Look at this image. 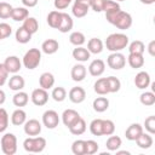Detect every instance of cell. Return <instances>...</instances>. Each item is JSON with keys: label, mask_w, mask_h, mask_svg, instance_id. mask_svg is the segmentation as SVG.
<instances>
[{"label": "cell", "mask_w": 155, "mask_h": 155, "mask_svg": "<svg viewBox=\"0 0 155 155\" xmlns=\"http://www.w3.org/2000/svg\"><path fill=\"white\" fill-rule=\"evenodd\" d=\"M1 150L5 155H13L17 151V138L13 133H5L1 137Z\"/></svg>", "instance_id": "4"}, {"label": "cell", "mask_w": 155, "mask_h": 155, "mask_svg": "<svg viewBox=\"0 0 155 155\" xmlns=\"http://www.w3.org/2000/svg\"><path fill=\"white\" fill-rule=\"evenodd\" d=\"M136 143L139 148L142 149H149L151 145H153V137L150 133H142L137 139H136Z\"/></svg>", "instance_id": "27"}, {"label": "cell", "mask_w": 155, "mask_h": 155, "mask_svg": "<svg viewBox=\"0 0 155 155\" xmlns=\"http://www.w3.org/2000/svg\"><path fill=\"white\" fill-rule=\"evenodd\" d=\"M69 131L71 134H75V136H80L85 131H86V122L82 117H80L76 122H74L70 127H69Z\"/></svg>", "instance_id": "29"}, {"label": "cell", "mask_w": 155, "mask_h": 155, "mask_svg": "<svg viewBox=\"0 0 155 155\" xmlns=\"http://www.w3.org/2000/svg\"><path fill=\"white\" fill-rule=\"evenodd\" d=\"M5 99H6V94H5V92L0 88V105H1V104H4Z\"/></svg>", "instance_id": "54"}, {"label": "cell", "mask_w": 155, "mask_h": 155, "mask_svg": "<svg viewBox=\"0 0 155 155\" xmlns=\"http://www.w3.org/2000/svg\"><path fill=\"white\" fill-rule=\"evenodd\" d=\"M98 144L96 140H92V139H88V140H85V155H92V154H96L98 151Z\"/></svg>", "instance_id": "43"}, {"label": "cell", "mask_w": 155, "mask_h": 155, "mask_svg": "<svg viewBox=\"0 0 155 155\" xmlns=\"http://www.w3.org/2000/svg\"><path fill=\"white\" fill-rule=\"evenodd\" d=\"M12 33V28L10 24L7 23H0V39H6L11 35Z\"/></svg>", "instance_id": "48"}, {"label": "cell", "mask_w": 155, "mask_h": 155, "mask_svg": "<svg viewBox=\"0 0 155 155\" xmlns=\"http://www.w3.org/2000/svg\"><path fill=\"white\" fill-rule=\"evenodd\" d=\"M102 132L103 136H110L115 132V125L111 120H103L102 124Z\"/></svg>", "instance_id": "44"}, {"label": "cell", "mask_w": 155, "mask_h": 155, "mask_svg": "<svg viewBox=\"0 0 155 155\" xmlns=\"http://www.w3.org/2000/svg\"><path fill=\"white\" fill-rule=\"evenodd\" d=\"M71 1L73 0H54L53 5H54V7L57 10H64V8H67L70 5Z\"/></svg>", "instance_id": "51"}, {"label": "cell", "mask_w": 155, "mask_h": 155, "mask_svg": "<svg viewBox=\"0 0 155 155\" xmlns=\"http://www.w3.org/2000/svg\"><path fill=\"white\" fill-rule=\"evenodd\" d=\"M40 61H41V51L39 48H30L23 56V65L29 70L35 69L40 64Z\"/></svg>", "instance_id": "3"}, {"label": "cell", "mask_w": 155, "mask_h": 155, "mask_svg": "<svg viewBox=\"0 0 155 155\" xmlns=\"http://www.w3.org/2000/svg\"><path fill=\"white\" fill-rule=\"evenodd\" d=\"M142 133H143V127L139 124H131L127 127V130L125 132V136L128 140H136Z\"/></svg>", "instance_id": "16"}, {"label": "cell", "mask_w": 155, "mask_h": 155, "mask_svg": "<svg viewBox=\"0 0 155 155\" xmlns=\"http://www.w3.org/2000/svg\"><path fill=\"white\" fill-rule=\"evenodd\" d=\"M42 124L48 130H53L58 126L59 124V116L58 113L54 110H46L42 114Z\"/></svg>", "instance_id": "8"}, {"label": "cell", "mask_w": 155, "mask_h": 155, "mask_svg": "<svg viewBox=\"0 0 155 155\" xmlns=\"http://www.w3.org/2000/svg\"><path fill=\"white\" fill-rule=\"evenodd\" d=\"M30 39H31V34L28 30H25L23 27H19L16 30V40L19 44H27L30 41Z\"/></svg>", "instance_id": "35"}, {"label": "cell", "mask_w": 155, "mask_h": 155, "mask_svg": "<svg viewBox=\"0 0 155 155\" xmlns=\"http://www.w3.org/2000/svg\"><path fill=\"white\" fill-rule=\"evenodd\" d=\"M139 101H140V103H142L143 105L150 107V105H153V104L155 103V94H154V92L145 91V92H143V93L140 94Z\"/></svg>", "instance_id": "39"}, {"label": "cell", "mask_w": 155, "mask_h": 155, "mask_svg": "<svg viewBox=\"0 0 155 155\" xmlns=\"http://www.w3.org/2000/svg\"><path fill=\"white\" fill-rule=\"evenodd\" d=\"M24 85H25L24 79L21 75H17V74H15L13 76H11L10 80H8V87L12 91H21L24 87Z\"/></svg>", "instance_id": "25"}, {"label": "cell", "mask_w": 155, "mask_h": 155, "mask_svg": "<svg viewBox=\"0 0 155 155\" xmlns=\"http://www.w3.org/2000/svg\"><path fill=\"white\" fill-rule=\"evenodd\" d=\"M8 126V114L4 108H0V133L5 132Z\"/></svg>", "instance_id": "46"}, {"label": "cell", "mask_w": 155, "mask_h": 155, "mask_svg": "<svg viewBox=\"0 0 155 155\" xmlns=\"http://www.w3.org/2000/svg\"><path fill=\"white\" fill-rule=\"evenodd\" d=\"M144 51H145V46H144V44L140 40H134L128 46V52L130 53H139V54H143Z\"/></svg>", "instance_id": "40"}, {"label": "cell", "mask_w": 155, "mask_h": 155, "mask_svg": "<svg viewBox=\"0 0 155 155\" xmlns=\"http://www.w3.org/2000/svg\"><path fill=\"white\" fill-rule=\"evenodd\" d=\"M71 54H73V58L76 59L78 62H86L87 59H90V56H91L88 50L82 46H76V48L73 50Z\"/></svg>", "instance_id": "21"}, {"label": "cell", "mask_w": 155, "mask_h": 155, "mask_svg": "<svg viewBox=\"0 0 155 155\" xmlns=\"http://www.w3.org/2000/svg\"><path fill=\"white\" fill-rule=\"evenodd\" d=\"M61 21H62V12H59V11H51L47 15V23L51 28L58 29Z\"/></svg>", "instance_id": "26"}, {"label": "cell", "mask_w": 155, "mask_h": 155, "mask_svg": "<svg viewBox=\"0 0 155 155\" xmlns=\"http://www.w3.org/2000/svg\"><path fill=\"white\" fill-rule=\"evenodd\" d=\"M107 82H108V91H109V93H115L121 87V82H120V80L116 76L107 78Z\"/></svg>", "instance_id": "38"}, {"label": "cell", "mask_w": 155, "mask_h": 155, "mask_svg": "<svg viewBox=\"0 0 155 155\" xmlns=\"http://www.w3.org/2000/svg\"><path fill=\"white\" fill-rule=\"evenodd\" d=\"M94 92L104 96L107 93H109L108 91V82H107V78H101L94 82Z\"/></svg>", "instance_id": "34"}, {"label": "cell", "mask_w": 155, "mask_h": 155, "mask_svg": "<svg viewBox=\"0 0 155 155\" xmlns=\"http://www.w3.org/2000/svg\"><path fill=\"white\" fill-rule=\"evenodd\" d=\"M122 144V140L119 136H111L107 139V143H105V147L109 151H116Z\"/></svg>", "instance_id": "33"}, {"label": "cell", "mask_w": 155, "mask_h": 155, "mask_svg": "<svg viewBox=\"0 0 155 155\" xmlns=\"http://www.w3.org/2000/svg\"><path fill=\"white\" fill-rule=\"evenodd\" d=\"M7 76H8V71L7 69L5 68L4 63H0V87L2 85H5L6 80H7Z\"/></svg>", "instance_id": "50"}, {"label": "cell", "mask_w": 155, "mask_h": 155, "mask_svg": "<svg viewBox=\"0 0 155 155\" xmlns=\"http://www.w3.org/2000/svg\"><path fill=\"white\" fill-rule=\"evenodd\" d=\"M51 97H52L56 102H63V101L65 99V97H67V91H65V88L62 87V86L54 87L53 91H52Z\"/></svg>", "instance_id": "41"}, {"label": "cell", "mask_w": 155, "mask_h": 155, "mask_svg": "<svg viewBox=\"0 0 155 155\" xmlns=\"http://www.w3.org/2000/svg\"><path fill=\"white\" fill-rule=\"evenodd\" d=\"M69 41L74 46H82L85 44L86 39H85V35L81 31H73L69 36Z\"/></svg>", "instance_id": "36"}, {"label": "cell", "mask_w": 155, "mask_h": 155, "mask_svg": "<svg viewBox=\"0 0 155 155\" xmlns=\"http://www.w3.org/2000/svg\"><path fill=\"white\" fill-rule=\"evenodd\" d=\"M107 64L109 68L114 69V70H120L125 67L126 64V58L122 53L120 52H113L111 54L108 56L107 58Z\"/></svg>", "instance_id": "6"}, {"label": "cell", "mask_w": 155, "mask_h": 155, "mask_svg": "<svg viewBox=\"0 0 155 155\" xmlns=\"http://www.w3.org/2000/svg\"><path fill=\"white\" fill-rule=\"evenodd\" d=\"M31 102L38 105V107H42L47 103L48 101V93H47V90H44V88H35L33 92H31Z\"/></svg>", "instance_id": "9"}, {"label": "cell", "mask_w": 155, "mask_h": 155, "mask_svg": "<svg viewBox=\"0 0 155 155\" xmlns=\"http://www.w3.org/2000/svg\"><path fill=\"white\" fill-rule=\"evenodd\" d=\"M105 0H90V8H92L94 12H102L104 8Z\"/></svg>", "instance_id": "49"}, {"label": "cell", "mask_w": 155, "mask_h": 155, "mask_svg": "<svg viewBox=\"0 0 155 155\" xmlns=\"http://www.w3.org/2000/svg\"><path fill=\"white\" fill-rule=\"evenodd\" d=\"M87 50L90 53H93V54H97V53H101L103 51V42L101 39L98 38H92L88 40L87 42Z\"/></svg>", "instance_id": "23"}, {"label": "cell", "mask_w": 155, "mask_h": 155, "mask_svg": "<svg viewBox=\"0 0 155 155\" xmlns=\"http://www.w3.org/2000/svg\"><path fill=\"white\" fill-rule=\"evenodd\" d=\"M39 84H40V87L44 88V90H50L53 87L54 85V76L46 71V73H42L39 78Z\"/></svg>", "instance_id": "19"}, {"label": "cell", "mask_w": 155, "mask_h": 155, "mask_svg": "<svg viewBox=\"0 0 155 155\" xmlns=\"http://www.w3.org/2000/svg\"><path fill=\"white\" fill-rule=\"evenodd\" d=\"M144 127L148 131V133H150V134H154L155 133V116L154 115H150V116H148L145 119Z\"/></svg>", "instance_id": "47"}, {"label": "cell", "mask_w": 155, "mask_h": 155, "mask_svg": "<svg viewBox=\"0 0 155 155\" xmlns=\"http://www.w3.org/2000/svg\"><path fill=\"white\" fill-rule=\"evenodd\" d=\"M134 85L139 90H145L150 85V75L147 71H139L134 78Z\"/></svg>", "instance_id": "15"}, {"label": "cell", "mask_w": 155, "mask_h": 155, "mask_svg": "<svg viewBox=\"0 0 155 155\" xmlns=\"http://www.w3.org/2000/svg\"><path fill=\"white\" fill-rule=\"evenodd\" d=\"M4 65L7 69V71L12 73V74L18 73L21 70V68H22V63H21V61H19V58L17 56H8L5 59Z\"/></svg>", "instance_id": "11"}, {"label": "cell", "mask_w": 155, "mask_h": 155, "mask_svg": "<svg viewBox=\"0 0 155 155\" xmlns=\"http://www.w3.org/2000/svg\"><path fill=\"white\" fill-rule=\"evenodd\" d=\"M12 6L8 2H0V18L1 19H6L8 17H11V12H12Z\"/></svg>", "instance_id": "45"}, {"label": "cell", "mask_w": 155, "mask_h": 155, "mask_svg": "<svg viewBox=\"0 0 155 155\" xmlns=\"http://www.w3.org/2000/svg\"><path fill=\"white\" fill-rule=\"evenodd\" d=\"M69 99L73 102V103H76V104H79V103H82L84 101H85V98H86V92H85V90L82 88V87H80V86H76V87H73L70 91H69Z\"/></svg>", "instance_id": "13"}, {"label": "cell", "mask_w": 155, "mask_h": 155, "mask_svg": "<svg viewBox=\"0 0 155 155\" xmlns=\"http://www.w3.org/2000/svg\"><path fill=\"white\" fill-rule=\"evenodd\" d=\"M90 10V0H74L71 12L76 18H82Z\"/></svg>", "instance_id": "7"}, {"label": "cell", "mask_w": 155, "mask_h": 155, "mask_svg": "<svg viewBox=\"0 0 155 155\" xmlns=\"http://www.w3.org/2000/svg\"><path fill=\"white\" fill-rule=\"evenodd\" d=\"M111 24L115 25L116 28L121 29V30H126V29L131 28V25H132V17H131V15L128 12H125V11L120 10L116 13V16H115V18H114Z\"/></svg>", "instance_id": "5"}, {"label": "cell", "mask_w": 155, "mask_h": 155, "mask_svg": "<svg viewBox=\"0 0 155 155\" xmlns=\"http://www.w3.org/2000/svg\"><path fill=\"white\" fill-rule=\"evenodd\" d=\"M29 16V12L25 7H16V8H12V12H11V18L16 22H21V21H24L27 17Z\"/></svg>", "instance_id": "30"}, {"label": "cell", "mask_w": 155, "mask_h": 155, "mask_svg": "<svg viewBox=\"0 0 155 155\" xmlns=\"http://www.w3.org/2000/svg\"><path fill=\"white\" fill-rule=\"evenodd\" d=\"M58 48H59V44L54 39H47L41 45V50L46 54H53L58 51Z\"/></svg>", "instance_id": "18"}, {"label": "cell", "mask_w": 155, "mask_h": 155, "mask_svg": "<svg viewBox=\"0 0 155 155\" xmlns=\"http://www.w3.org/2000/svg\"><path fill=\"white\" fill-rule=\"evenodd\" d=\"M148 52L150 56H155V40H151L148 45Z\"/></svg>", "instance_id": "53"}, {"label": "cell", "mask_w": 155, "mask_h": 155, "mask_svg": "<svg viewBox=\"0 0 155 155\" xmlns=\"http://www.w3.org/2000/svg\"><path fill=\"white\" fill-rule=\"evenodd\" d=\"M22 4L25 7H34L38 5V0H22Z\"/></svg>", "instance_id": "52"}, {"label": "cell", "mask_w": 155, "mask_h": 155, "mask_svg": "<svg viewBox=\"0 0 155 155\" xmlns=\"http://www.w3.org/2000/svg\"><path fill=\"white\" fill-rule=\"evenodd\" d=\"M23 148L28 153H41L46 148V139L44 137H28L23 142Z\"/></svg>", "instance_id": "2"}, {"label": "cell", "mask_w": 155, "mask_h": 155, "mask_svg": "<svg viewBox=\"0 0 155 155\" xmlns=\"http://www.w3.org/2000/svg\"><path fill=\"white\" fill-rule=\"evenodd\" d=\"M25 30H28L31 35L34 34V33H36L38 31V29H39V23H38V21L34 18V17H27L24 21H23V25H22Z\"/></svg>", "instance_id": "31"}, {"label": "cell", "mask_w": 155, "mask_h": 155, "mask_svg": "<svg viewBox=\"0 0 155 155\" xmlns=\"http://www.w3.org/2000/svg\"><path fill=\"white\" fill-rule=\"evenodd\" d=\"M86 67L82 65V64H75L73 68H71V71H70V75H71V79L76 82H80L82 81L85 78H86Z\"/></svg>", "instance_id": "17"}, {"label": "cell", "mask_w": 155, "mask_h": 155, "mask_svg": "<svg viewBox=\"0 0 155 155\" xmlns=\"http://www.w3.org/2000/svg\"><path fill=\"white\" fill-rule=\"evenodd\" d=\"M114 1H124V0H114Z\"/></svg>", "instance_id": "57"}, {"label": "cell", "mask_w": 155, "mask_h": 155, "mask_svg": "<svg viewBox=\"0 0 155 155\" xmlns=\"http://www.w3.org/2000/svg\"><path fill=\"white\" fill-rule=\"evenodd\" d=\"M127 62H128V64H130L131 68L138 69V68H142L143 67L144 58H143V54H139V53H130L128 57H127Z\"/></svg>", "instance_id": "24"}, {"label": "cell", "mask_w": 155, "mask_h": 155, "mask_svg": "<svg viewBox=\"0 0 155 155\" xmlns=\"http://www.w3.org/2000/svg\"><path fill=\"white\" fill-rule=\"evenodd\" d=\"M80 117H81L80 114H79L76 110H74V109H65V110L63 111V114H62V121H63V124H64L68 128H69L74 122H76Z\"/></svg>", "instance_id": "12"}, {"label": "cell", "mask_w": 155, "mask_h": 155, "mask_svg": "<svg viewBox=\"0 0 155 155\" xmlns=\"http://www.w3.org/2000/svg\"><path fill=\"white\" fill-rule=\"evenodd\" d=\"M116 154H117V155H124V154L130 155V153H128V151H126V150H122V151H117V150H116Z\"/></svg>", "instance_id": "56"}, {"label": "cell", "mask_w": 155, "mask_h": 155, "mask_svg": "<svg viewBox=\"0 0 155 155\" xmlns=\"http://www.w3.org/2000/svg\"><path fill=\"white\" fill-rule=\"evenodd\" d=\"M0 40H1V39H0Z\"/></svg>", "instance_id": "58"}, {"label": "cell", "mask_w": 155, "mask_h": 155, "mask_svg": "<svg viewBox=\"0 0 155 155\" xmlns=\"http://www.w3.org/2000/svg\"><path fill=\"white\" fill-rule=\"evenodd\" d=\"M105 70V63L102 59H94L88 65V71L92 76H101Z\"/></svg>", "instance_id": "14"}, {"label": "cell", "mask_w": 155, "mask_h": 155, "mask_svg": "<svg viewBox=\"0 0 155 155\" xmlns=\"http://www.w3.org/2000/svg\"><path fill=\"white\" fill-rule=\"evenodd\" d=\"M71 151L75 155H85V140L78 139L71 144Z\"/></svg>", "instance_id": "42"}, {"label": "cell", "mask_w": 155, "mask_h": 155, "mask_svg": "<svg viewBox=\"0 0 155 155\" xmlns=\"http://www.w3.org/2000/svg\"><path fill=\"white\" fill-rule=\"evenodd\" d=\"M28 101H29V96H28V93H25V92H23V91H17V93L12 97L13 104H15L16 107H19V108L27 105Z\"/></svg>", "instance_id": "32"}, {"label": "cell", "mask_w": 155, "mask_h": 155, "mask_svg": "<svg viewBox=\"0 0 155 155\" xmlns=\"http://www.w3.org/2000/svg\"><path fill=\"white\" fill-rule=\"evenodd\" d=\"M24 132L29 137L39 136L41 132V124L36 119H30L24 122Z\"/></svg>", "instance_id": "10"}, {"label": "cell", "mask_w": 155, "mask_h": 155, "mask_svg": "<svg viewBox=\"0 0 155 155\" xmlns=\"http://www.w3.org/2000/svg\"><path fill=\"white\" fill-rule=\"evenodd\" d=\"M73 25H74V22H73V18L65 13V12H62V21H61V24L58 27V30L61 33H68L73 29Z\"/></svg>", "instance_id": "20"}, {"label": "cell", "mask_w": 155, "mask_h": 155, "mask_svg": "<svg viewBox=\"0 0 155 155\" xmlns=\"http://www.w3.org/2000/svg\"><path fill=\"white\" fill-rule=\"evenodd\" d=\"M102 124H103V120L102 119H94L91 121L90 124V132L93 134V136H103V132H102Z\"/></svg>", "instance_id": "37"}, {"label": "cell", "mask_w": 155, "mask_h": 155, "mask_svg": "<svg viewBox=\"0 0 155 155\" xmlns=\"http://www.w3.org/2000/svg\"><path fill=\"white\" fill-rule=\"evenodd\" d=\"M142 4H145V5H151L155 2V0H139Z\"/></svg>", "instance_id": "55"}, {"label": "cell", "mask_w": 155, "mask_h": 155, "mask_svg": "<svg viewBox=\"0 0 155 155\" xmlns=\"http://www.w3.org/2000/svg\"><path fill=\"white\" fill-rule=\"evenodd\" d=\"M128 45V36L122 33H113L105 40L107 50L111 52H120Z\"/></svg>", "instance_id": "1"}, {"label": "cell", "mask_w": 155, "mask_h": 155, "mask_svg": "<svg viewBox=\"0 0 155 155\" xmlns=\"http://www.w3.org/2000/svg\"><path fill=\"white\" fill-rule=\"evenodd\" d=\"M27 121V114L24 110H22L21 108L16 109L12 115H11V122L12 125L15 126H21V125H24V122Z\"/></svg>", "instance_id": "22"}, {"label": "cell", "mask_w": 155, "mask_h": 155, "mask_svg": "<svg viewBox=\"0 0 155 155\" xmlns=\"http://www.w3.org/2000/svg\"><path fill=\"white\" fill-rule=\"evenodd\" d=\"M92 107H93L94 111H97V113H103V111H105V110L109 108V101H108V98H105V97H97V98L93 101Z\"/></svg>", "instance_id": "28"}]
</instances>
